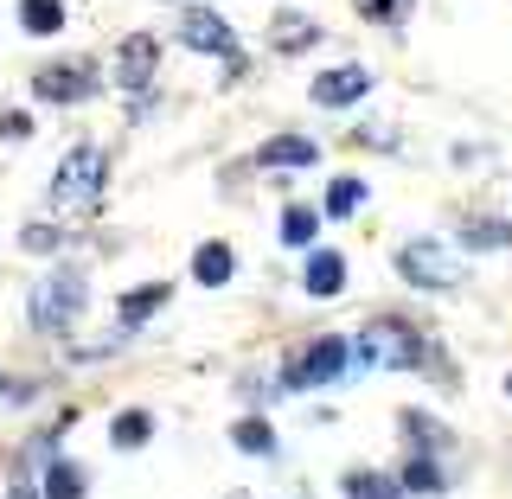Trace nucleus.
<instances>
[{
  "label": "nucleus",
  "mask_w": 512,
  "mask_h": 499,
  "mask_svg": "<svg viewBox=\"0 0 512 499\" xmlns=\"http://www.w3.org/2000/svg\"><path fill=\"white\" fill-rule=\"evenodd\" d=\"M103 180H109L103 154L71 148L58 160V173H52V212H90V205H103Z\"/></svg>",
  "instance_id": "nucleus-1"
},
{
  "label": "nucleus",
  "mask_w": 512,
  "mask_h": 499,
  "mask_svg": "<svg viewBox=\"0 0 512 499\" xmlns=\"http://www.w3.org/2000/svg\"><path fill=\"white\" fill-rule=\"evenodd\" d=\"M352 359L359 365H378V372H410L416 359H423V340L404 327V320H365L359 327V340H352Z\"/></svg>",
  "instance_id": "nucleus-2"
},
{
  "label": "nucleus",
  "mask_w": 512,
  "mask_h": 499,
  "mask_svg": "<svg viewBox=\"0 0 512 499\" xmlns=\"http://www.w3.org/2000/svg\"><path fill=\"white\" fill-rule=\"evenodd\" d=\"M84 295H90L84 269H52V276H45L39 288H32V301H26L32 327H39V333H58V327H71V320L84 314Z\"/></svg>",
  "instance_id": "nucleus-3"
},
{
  "label": "nucleus",
  "mask_w": 512,
  "mask_h": 499,
  "mask_svg": "<svg viewBox=\"0 0 512 499\" xmlns=\"http://www.w3.org/2000/svg\"><path fill=\"white\" fill-rule=\"evenodd\" d=\"M397 269H404V282H416V288H455L461 282L455 250L436 244V237H416V244H404V250H397Z\"/></svg>",
  "instance_id": "nucleus-4"
},
{
  "label": "nucleus",
  "mask_w": 512,
  "mask_h": 499,
  "mask_svg": "<svg viewBox=\"0 0 512 499\" xmlns=\"http://www.w3.org/2000/svg\"><path fill=\"white\" fill-rule=\"evenodd\" d=\"M346 359H352V340H314L308 352H301L295 365H288V391H320V384H333V378H346Z\"/></svg>",
  "instance_id": "nucleus-5"
},
{
  "label": "nucleus",
  "mask_w": 512,
  "mask_h": 499,
  "mask_svg": "<svg viewBox=\"0 0 512 499\" xmlns=\"http://www.w3.org/2000/svg\"><path fill=\"white\" fill-rule=\"evenodd\" d=\"M96 84H103V77H96V64L90 58H71V64H45V71L39 77H32V90H39L45 96V103H84V96L96 90Z\"/></svg>",
  "instance_id": "nucleus-6"
},
{
  "label": "nucleus",
  "mask_w": 512,
  "mask_h": 499,
  "mask_svg": "<svg viewBox=\"0 0 512 499\" xmlns=\"http://www.w3.org/2000/svg\"><path fill=\"white\" fill-rule=\"evenodd\" d=\"M180 39L192 45V52H212V58H231V64L244 58V52H237V39H231V26H224L212 7H186L180 13Z\"/></svg>",
  "instance_id": "nucleus-7"
},
{
  "label": "nucleus",
  "mask_w": 512,
  "mask_h": 499,
  "mask_svg": "<svg viewBox=\"0 0 512 499\" xmlns=\"http://www.w3.org/2000/svg\"><path fill=\"white\" fill-rule=\"evenodd\" d=\"M154 64H160V39H154V32H128L109 77H116L122 90H148L154 84Z\"/></svg>",
  "instance_id": "nucleus-8"
},
{
  "label": "nucleus",
  "mask_w": 512,
  "mask_h": 499,
  "mask_svg": "<svg viewBox=\"0 0 512 499\" xmlns=\"http://www.w3.org/2000/svg\"><path fill=\"white\" fill-rule=\"evenodd\" d=\"M365 90H372V71H365V64H340V71H320L308 96L320 109H346V103H359Z\"/></svg>",
  "instance_id": "nucleus-9"
},
{
  "label": "nucleus",
  "mask_w": 512,
  "mask_h": 499,
  "mask_svg": "<svg viewBox=\"0 0 512 499\" xmlns=\"http://www.w3.org/2000/svg\"><path fill=\"white\" fill-rule=\"evenodd\" d=\"M301 282H308V295H340L346 288V256L340 250H308V269H301Z\"/></svg>",
  "instance_id": "nucleus-10"
},
{
  "label": "nucleus",
  "mask_w": 512,
  "mask_h": 499,
  "mask_svg": "<svg viewBox=\"0 0 512 499\" xmlns=\"http://www.w3.org/2000/svg\"><path fill=\"white\" fill-rule=\"evenodd\" d=\"M314 160H320V148L308 135H276L256 148V167H314Z\"/></svg>",
  "instance_id": "nucleus-11"
},
{
  "label": "nucleus",
  "mask_w": 512,
  "mask_h": 499,
  "mask_svg": "<svg viewBox=\"0 0 512 499\" xmlns=\"http://www.w3.org/2000/svg\"><path fill=\"white\" fill-rule=\"evenodd\" d=\"M314 39H320V26L301 20V13H276V26H269V45H276V52H308Z\"/></svg>",
  "instance_id": "nucleus-12"
},
{
  "label": "nucleus",
  "mask_w": 512,
  "mask_h": 499,
  "mask_svg": "<svg viewBox=\"0 0 512 499\" xmlns=\"http://www.w3.org/2000/svg\"><path fill=\"white\" fill-rule=\"evenodd\" d=\"M167 295H173L167 282H148V288H128V295H122V320H128V327H141V320H154L160 308H167Z\"/></svg>",
  "instance_id": "nucleus-13"
},
{
  "label": "nucleus",
  "mask_w": 512,
  "mask_h": 499,
  "mask_svg": "<svg viewBox=\"0 0 512 499\" xmlns=\"http://www.w3.org/2000/svg\"><path fill=\"white\" fill-rule=\"evenodd\" d=\"M192 276H199L205 288H224V282H231V244H199V256H192Z\"/></svg>",
  "instance_id": "nucleus-14"
},
{
  "label": "nucleus",
  "mask_w": 512,
  "mask_h": 499,
  "mask_svg": "<svg viewBox=\"0 0 512 499\" xmlns=\"http://www.w3.org/2000/svg\"><path fill=\"white\" fill-rule=\"evenodd\" d=\"M340 487H346V499H404V487H397V480H384V474H346L340 480Z\"/></svg>",
  "instance_id": "nucleus-15"
},
{
  "label": "nucleus",
  "mask_w": 512,
  "mask_h": 499,
  "mask_svg": "<svg viewBox=\"0 0 512 499\" xmlns=\"http://www.w3.org/2000/svg\"><path fill=\"white\" fill-rule=\"evenodd\" d=\"M314 231H320V212H308V205H288V212H282V244L308 250V244H314Z\"/></svg>",
  "instance_id": "nucleus-16"
},
{
  "label": "nucleus",
  "mask_w": 512,
  "mask_h": 499,
  "mask_svg": "<svg viewBox=\"0 0 512 499\" xmlns=\"http://www.w3.org/2000/svg\"><path fill=\"white\" fill-rule=\"evenodd\" d=\"M506 237H512L506 218H468V224H461V244H468V250H493V244H506Z\"/></svg>",
  "instance_id": "nucleus-17"
},
{
  "label": "nucleus",
  "mask_w": 512,
  "mask_h": 499,
  "mask_svg": "<svg viewBox=\"0 0 512 499\" xmlns=\"http://www.w3.org/2000/svg\"><path fill=\"white\" fill-rule=\"evenodd\" d=\"M45 499H84V474H77V461H52V468H45Z\"/></svg>",
  "instance_id": "nucleus-18"
},
{
  "label": "nucleus",
  "mask_w": 512,
  "mask_h": 499,
  "mask_svg": "<svg viewBox=\"0 0 512 499\" xmlns=\"http://www.w3.org/2000/svg\"><path fill=\"white\" fill-rule=\"evenodd\" d=\"M404 487H410V493H436V487H448L442 461H436V455H410V468H404Z\"/></svg>",
  "instance_id": "nucleus-19"
},
{
  "label": "nucleus",
  "mask_w": 512,
  "mask_h": 499,
  "mask_svg": "<svg viewBox=\"0 0 512 499\" xmlns=\"http://www.w3.org/2000/svg\"><path fill=\"white\" fill-rule=\"evenodd\" d=\"M20 26L26 32H58L64 26V0H20Z\"/></svg>",
  "instance_id": "nucleus-20"
},
{
  "label": "nucleus",
  "mask_w": 512,
  "mask_h": 499,
  "mask_svg": "<svg viewBox=\"0 0 512 499\" xmlns=\"http://www.w3.org/2000/svg\"><path fill=\"white\" fill-rule=\"evenodd\" d=\"M359 205H365V180H352V173H346V180L327 186V218H352Z\"/></svg>",
  "instance_id": "nucleus-21"
},
{
  "label": "nucleus",
  "mask_w": 512,
  "mask_h": 499,
  "mask_svg": "<svg viewBox=\"0 0 512 499\" xmlns=\"http://www.w3.org/2000/svg\"><path fill=\"white\" fill-rule=\"evenodd\" d=\"M109 436H116V448H141V442L154 436V416H148V410H122Z\"/></svg>",
  "instance_id": "nucleus-22"
},
{
  "label": "nucleus",
  "mask_w": 512,
  "mask_h": 499,
  "mask_svg": "<svg viewBox=\"0 0 512 499\" xmlns=\"http://www.w3.org/2000/svg\"><path fill=\"white\" fill-rule=\"evenodd\" d=\"M231 442L244 448V455H269V448H276V436H269V423H263V416H244V423L231 429Z\"/></svg>",
  "instance_id": "nucleus-23"
},
{
  "label": "nucleus",
  "mask_w": 512,
  "mask_h": 499,
  "mask_svg": "<svg viewBox=\"0 0 512 499\" xmlns=\"http://www.w3.org/2000/svg\"><path fill=\"white\" fill-rule=\"evenodd\" d=\"M26 250H58V231H45V224H26Z\"/></svg>",
  "instance_id": "nucleus-24"
},
{
  "label": "nucleus",
  "mask_w": 512,
  "mask_h": 499,
  "mask_svg": "<svg viewBox=\"0 0 512 499\" xmlns=\"http://www.w3.org/2000/svg\"><path fill=\"white\" fill-rule=\"evenodd\" d=\"M359 13H365V20H378V26H384V20L397 13V0H359Z\"/></svg>",
  "instance_id": "nucleus-25"
},
{
  "label": "nucleus",
  "mask_w": 512,
  "mask_h": 499,
  "mask_svg": "<svg viewBox=\"0 0 512 499\" xmlns=\"http://www.w3.org/2000/svg\"><path fill=\"white\" fill-rule=\"evenodd\" d=\"M7 499H39V493H32V487H13V493H7Z\"/></svg>",
  "instance_id": "nucleus-26"
},
{
  "label": "nucleus",
  "mask_w": 512,
  "mask_h": 499,
  "mask_svg": "<svg viewBox=\"0 0 512 499\" xmlns=\"http://www.w3.org/2000/svg\"><path fill=\"white\" fill-rule=\"evenodd\" d=\"M0 391H7V397H20V384H13V378H0Z\"/></svg>",
  "instance_id": "nucleus-27"
},
{
  "label": "nucleus",
  "mask_w": 512,
  "mask_h": 499,
  "mask_svg": "<svg viewBox=\"0 0 512 499\" xmlns=\"http://www.w3.org/2000/svg\"><path fill=\"white\" fill-rule=\"evenodd\" d=\"M231 499H250V493H231Z\"/></svg>",
  "instance_id": "nucleus-28"
},
{
  "label": "nucleus",
  "mask_w": 512,
  "mask_h": 499,
  "mask_svg": "<svg viewBox=\"0 0 512 499\" xmlns=\"http://www.w3.org/2000/svg\"><path fill=\"white\" fill-rule=\"evenodd\" d=\"M506 391H512V378H506Z\"/></svg>",
  "instance_id": "nucleus-29"
}]
</instances>
